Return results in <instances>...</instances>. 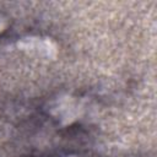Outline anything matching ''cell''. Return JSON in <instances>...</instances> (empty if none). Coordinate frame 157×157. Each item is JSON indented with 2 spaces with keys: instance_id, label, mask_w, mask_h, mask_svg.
I'll return each instance as SVG.
<instances>
[{
  "instance_id": "cell-1",
  "label": "cell",
  "mask_w": 157,
  "mask_h": 157,
  "mask_svg": "<svg viewBox=\"0 0 157 157\" xmlns=\"http://www.w3.org/2000/svg\"><path fill=\"white\" fill-rule=\"evenodd\" d=\"M6 27H7V20L4 17L2 13H0V34L6 31Z\"/></svg>"
}]
</instances>
